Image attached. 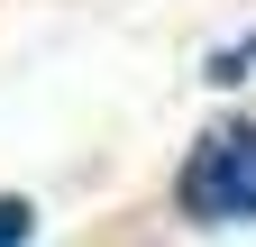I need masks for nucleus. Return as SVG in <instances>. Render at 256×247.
<instances>
[{
  "instance_id": "obj_1",
  "label": "nucleus",
  "mask_w": 256,
  "mask_h": 247,
  "mask_svg": "<svg viewBox=\"0 0 256 247\" xmlns=\"http://www.w3.org/2000/svg\"><path fill=\"white\" fill-rule=\"evenodd\" d=\"M174 202L202 229H247L256 220V119H220V128L192 138V156L174 174Z\"/></svg>"
},
{
  "instance_id": "obj_2",
  "label": "nucleus",
  "mask_w": 256,
  "mask_h": 247,
  "mask_svg": "<svg viewBox=\"0 0 256 247\" xmlns=\"http://www.w3.org/2000/svg\"><path fill=\"white\" fill-rule=\"evenodd\" d=\"M37 238V202L28 192H0V247H28Z\"/></svg>"
},
{
  "instance_id": "obj_3",
  "label": "nucleus",
  "mask_w": 256,
  "mask_h": 247,
  "mask_svg": "<svg viewBox=\"0 0 256 247\" xmlns=\"http://www.w3.org/2000/svg\"><path fill=\"white\" fill-rule=\"evenodd\" d=\"M247 64H256V37H247V46H220V55H210V82H238Z\"/></svg>"
}]
</instances>
